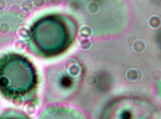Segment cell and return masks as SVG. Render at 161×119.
<instances>
[{
	"label": "cell",
	"mask_w": 161,
	"mask_h": 119,
	"mask_svg": "<svg viewBox=\"0 0 161 119\" xmlns=\"http://www.w3.org/2000/svg\"><path fill=\"white\" fill-rule=\"evenodd\" d=\"M0 119H28L24 115L16 112H8L2 115Z\"/></svg>",
	"instance_id": "6da1fadb"
}]
</instances>
